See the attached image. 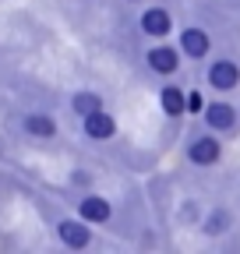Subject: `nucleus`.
Returning <instances> with one entry per match:
<instances>
[{"mask_svg": "<svg viewBox=\"0 0 240 254\" xmlns=\"http://www.w3.org/2000/svg\"><path fill=\"white\" fill-rule=\"evenodd\" d=\"M85 134L88 138H110L113 134V120H110V113H103V110H92V113H85Z\"/></svg>", "mask_w": 240, "mask_h": 254, "instance_id": "obj_1", "label": "nucleus"}, {"mask_svg": "<svg viewBox=\"0 0 240 254\" xmlns=\"http://www.w3.org/2000/svg\"><path fill=\"white\" fill-rule=\"evenodd\" d=\"M208 81H212L216 88H233V85L240 81V71H237V64H230V60H219V64H212V71H208Z\"/></svg>", "mask_w": 240, "mask_h": 254, "instance_id": "obj_2", "label": "nucleus"}, {"mask_svg": "<svg viewBox=\"0 0 240 254\" xmlns=\"http://www.w3.org/2000/svg\"><path fill=\"white\" fill-rule=\"evenodd\" d=\"M191 159H194L198 166L216 163V159H219V141H216V138H198V141L191 145Z\"/></svg>", "mask_w": 240, "mask_h": 254, "instance_id": "obj_3", "label": "nucleus"}, {"mask_svg": "<svg viewBox=\"0 0 240 254\" xmlns=\"http://www.w3.org/2000/svg\"><path fill=\"white\" fill-rule=\"evenodd\" d=\"M180 46H184L187 57H205L208 53V36H205L201 28H187L184 39H180Z\"/></svg>", "mask_w": 240, "mask_h": 254, "instance_id": "obj_4", "label": "nucleus"}, {"mask_svg": "<svg viewBox=\"0 0 240 254\" xmlns=\"http://www.w3.org/2000/svg\"><path fill=\"white\" fill-rule=\"evenodd\" d=\"M141 28L148 32V36H166L170 32V14L166 11H145V18H141Z\"/></svg>", "mask_w": 240, "mask_h": 254, "instance_id": "obj_5", "label": "nucleus"}, {"mask_svg": "<svg viewBox=\"0 0 240 254\" xmlns=\"http://www.w3.org/2000/svg\"><path fill=\"white\" fill-rule=\"evenodd\" d=\"M148 64H152V71L170 74V71H177V53H173V50H166V46H159V50L148 53Z\"/></svg>", "mask_w": 240, "mask_h": 254, "instance_id": "obj_6", "label": "nucleus"}, {"mask_svg": "<svg viewBox=\"0 0 240 254\" xmlns=\"http://www.w3.org/2000/svg\"><path fill=\"white\" fill-rule=\"evenodd\" d=\"M81 219H88V222H106V219H110V205H106L103 198H85V201H81Z\"/></svg>", "mask_w": 240, "mask_h": 254, "instance_id": "obj_7", "label": "nucleus"}, {"mask_svg": "<svg viewBox=\"0 0 240 254\" xmlns=\"http://www.w3.org/2000/svg\"><path fill=\"white\" fill-rule=\"evenodd\" d=\"M205 117H208V124H212L216 131H226V127H233V120H237V117H233V110H230V106H223V103L208 106V113H205Z\"/></svg>", "mask_w": 240, "mask_h": 254, "instance_id": "obj_8", "label": "nucleus"}, {"mask_svg": "<svg viewBox=\"0 0 240 254\" xmlns=\"http://www.w3.org/2000/svg\"><path fill=\"white\" fill-rule=\"evenodd\" d=\"M163 110L170 113V117H177V113H184L187 110V99H184V92H180V88H163Z\"/></svg>", "mask_w": 240, "mask_h": 254, "instance_id": "obj_9", "label": "nucleus"}, {"mask_svg": "<svg viewBox=\"0 0 240 254\" xmlns=\"http://www.w3.org/2000/svg\"><path fill=\"white\" fill-rule=\"evenodd\" d=\"M60 237H64V244H71V247H85L88 244V230L78 226V222H60Z\"/></svg>", "mask_w": 240, "mask_h": 254, "instance_id": "obj_10", "label": "nucleus"}, {"mask_svg": "<svg viewBox=\"0 0 240 254\" xmlns=\"http://www.w3.org/2000/svg\"><path fill=\"white\" fill-rule=\"evenodd\" d=\"M25 127H28V134H39V138H50L53 134V120L43 117V113H32V117L25 120Z\"/></svg>", "mask_w": 240, "mask_h": 254, "instance_id": "obj_11", "label": "nucleus"}, {"mask_svg": "<svg viewBox=\"0 0 240 254\" xmlns=\"http://www.w3.org/2000/svg\"><path fill=\"white\" fill-rule=\"evenodd\" d=\"M74 110H78V113H92V110H103V103L96 99V95L81 92V95H74Z\"/></svg>", "mask_w": 240, "mask_h": 254, "instance_id": "obj_12", "label": "nucleus"}, {"mask_svg": "<svg viewBox=\"0 0 240 254\" xmlns=\"http://www.w3.org/2000/svg\"><path fill=\"white\" fill-rule=\"evenodd\" d=\"M219 230H226V215H212V219H208V233H219Z\"/></svg>", "mask_w": 240, "mask_h": 254, "instance_id": "obj_13", "label": "nucleus"}, {"mask_svg": "<svg viewBox=\"0 0 240 254\" xmlns=\"http://www.w3.org/2000/svg\"><path fill=\"white\" fill-rule=\"evenodd\" d=\"M187 106L191 110H201V95H187Z\"/></svg>", "mask_w": 240, "mask_h": 254, "instance_id": "obj_14", "label": "nucleus"}]
</instances>
